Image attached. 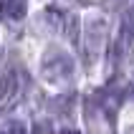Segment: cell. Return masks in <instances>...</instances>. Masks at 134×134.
Masks as SVG:
<instances>
[]
</instances>
